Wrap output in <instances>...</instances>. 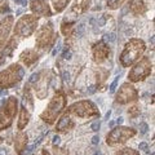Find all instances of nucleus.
<instances>
[{
    "label": "nucleus",
    "mask_w": 155,
    "mask_h": 155,
    "mask_svg": "<svg viewBox=\"0 0 155 155\" xmlns=\"http://www.w3.org/2000/svg\"><path fill=\"white\" fill-rule=\"evenodd\" d=\"M23 69L19 65H11L7 70L0 72V88H9L22 79Z\"/></svg>",
    "instance_id": "7ed1b4c3"
},
{
    "label": "nucleus",
    "mask_w": 155,
    "mask_h": 155,
    "mask_svg": "<svg viewBox=\"0 0 155 155\" xmlns=\"http://www.w3.org/2000/svg\"><path fill=\"white\" fill-rule=\"evenodd\" d=\"M140 128H141V133L142 134H145V133H146L147 132V124L146 123H141V127H140Z\"/></svg>",
    "instance_id": "c756f323"
},
{
    "label": "nucleus",
    "mask_w": 155,
    "mask_h": 155,
    "mask_svg": "<svg viewBox=\"0 0 155 155\" xmlns=\"http://www.w3.org/2000/svg\"><path fill=\"white\" fill-rule=\"evenodd\" d=\"M36 23H38L36 18H34L32 16H25L18 21V23L16 25V28H14V32L21 38H27L35 30Z\"/></svg>",
    "instance_id": "6e6552de"
},
{
    "label": "nucleus",
    "mask_w": 155,
    "mask_h": 155,
    "mask_svg": "<svg viewBox=\"0 0 155 155\" xmlns=\"http://www.w3.org/2000/svg\"><path fill=\"white\" fill-rule=\"evenodd\" d=\"M69 114H75L81 118H87V116H92V115H100V111L97 110V107L91 102V101H80L76 102L72 106H70L69 109Z\"/></svg>",
    "instance_id": "0eeeda50"
},
{
    "label": "nucleus",
    "mask_w": 155,
    "mask_h": 155,
    "mask_svg": "<svg viewBox=\"0 0 155 155\" xmlns=\"http://www.w3.org/2000/svg\"><path fill=\"white\" fill-rule=\"evenodd\" d=\"M72 127H74V122H72V120L70 119L69 114H65V115L60 119V122L57 123L56 129L60 130V132H65V130H67V129H71Z\"/></svg>",
    "instance_id": "2eb2a0df"
},
{
    "label": "nucleus",
    "mask_w": 155,
    "mask_h": 155,
    "mask_svg": "<svg viewBox=\"0 0 155 155\" xmlns=\"http://www.w3.org/2000/svg\"><path fill=\"white\" fill-rule=\"evenodd\" d=\"M84 30H85V25H84V23H80V25L78 26V30H76V36H81V35H83Z\"/></svg>",
    "instance_id": "393cba45"
},
{
    "label": "nucleus",
    "mask_w": 155,
    "mask_h": 155,
    "mask_svg": "<svg viewBox=\"0 0 155 155\" xmlns=\"http://www.w3.org/2000/svg\"><path fill=\"white\" fill-rule=\"evenodd\" d=\"M30 120V111H28L25 106L22 107L21 110V114H19V120H18V128L19 129H23L26 127V124L28 123Z\"/></svg>",
    "instance_id": "f3484780"
},
{
    "label": "nucleus",
    "mask_w": 155,
    "mask_h": 155,
    "mask_svg": "<svg viewBox=\"0 0 155 155\" xmlns=\"http://www.w3.org/2000/svg\"><path fill=\"white\" fill-rule=\"evenodd\" d=\"M26 145H27V134L19 132L16 136V141H14V147H16V151L21 155L22 151L25 150Z\"/></svg>",
    "instance_id": "dca6fc26"
},
{
    "label": "nucleus",
    "mask_w": 155,
    "mask_h": 155,
    "mask_svg": "<svg viewBox=\"0 0 155 155\" xmlns=\"http://www.w3.org/2000/svg\"><path fill=\"white\" fill-rule=\"evenodd\" d=\"M88 5H89V0H76L75 4L72 5L71 11L79 14V13H83L84 11H87Z\"/></svg>",
    "instance_id": "6ab92c4d"
},
{
    "label": "nucleus",
    "mask_w": 155,
    "mask_h": 155,
    "mask_svg": "<svg viewBox=\"0 0 155 155\" xmlns=\"http://www.w3.org/2000/svg\"><path fill=\"white\" fill-rule=\"evenodd\" d=\"M109 52H110L109 47L106 45L104 41L97 43V44L93 47V60L96 62H98V64H101V62H104L106 58H107Z\"/></svg>",
    "instance_id": "f8f14e48"
},
{
    "label": "nucleus",
    "mask_w": 155,
    "mask_h": 155,
    "mask_svg": "<svg viewBox=\"0 0 155 155\" xmlns=\"http://www.w3.org/2000/svg\"><path fill=\"white\" fill-rule=\"evenodd\" d=\"M134 134H136V130L132 129V128L116 127V128H114V129L107 134V137H106V142H107V145L123 143V142L127 141L128 138L133 137Z\"/></svg>",
    "instance_id": "39448f33"
},
{
    "label": "nucleus",
    "mask_w": 155,
    "mask_h": 155,
    "mask_svg": "<svg viewBox=\"0 0 155 155\" xmlns=\"http://www.w3.org/2000/svg\"><path fill=\"white\" fill-rule=\"evenodd\" d=\"M8 149L7 147H3V149H0V155H8Z\"/></svg>",
    "instance_id": "7c9ffc66"
},
{
    "label": "nucleus",
    "mask_w": 155,
    "mask_h": 155,
    "mask_svg": "<svg viewBox=\"0 0 155 155\" xmlns=\"http://www.w3.org/2000/svg\"><path fill=\"white\" fill-rule=\"evenodd\" d=\"M98 141H100L98 136H94V137L92 138V143H93V145H97V143H98Z\"/></svg>",
    "instance_id": "473e14b6"
},
{
    "label": "nucleus",
    "mask_w": 155,
    "mask_h": 155,
    "mask_svg": "<svg viewBox=\"0 0 155 155\" xmlns=\"http://www.w3.org/2000/svg\"><path fill=\"white\" fill-rule=\"evenodd\" d=\"M106 39L110 41V43H113V41H115L116 40V35H115V32H111V34H107L106 35Z\"/></svg>",
    "instance_id": "cd10ccee"
},
{
    "label": "nucleus",
    "mask_w": 155,
    "mask_h": 155,
    "mask_svg": "<svg viewBox=\"0 0 155 155\" xmlns=\"http://www.w3.org/2000/svg\"><path fill=\"white\" fill-rule=\"evenodd\" d=\"M116 123H118V124H122V123H123V118H119L118 120H116Z\"/></svg>",
    "instance_id": "58836bf2"
},
{
    "label": "nucleus",
    "mask_w": 155,
    "mask_h": 155,
    "mask_svg": "<svg viewBox=\"0 0 155 155\" xmlns=\"http://www.w3.org/2000/svg\"><path fill=\"white\" fill-rule=\"evenodd\" d=\"M2 142H3V138H2V137H0V143H2Z\"/></svg>",
    "instance_id": "79ce46f5"
},
{
    "label": "nucleus",
    "mask_w": 155,
    "mask_h": 155,
    "mask_svg": "<svg viewBox=\"0 0 155 155\" xmlns=\"http://www.w3.org/2000/svg\"><path fill=\"white\" fill-rule=\"evenodd\" d=\"M54 155H69V153L64 149H54Z\"/></svg>",
    "instance_id": "bb28decb"
},
{
    "label": "nucleus",
    "mask_w": 155,
    "mask_h": 155,
    "mask_svg": "<svg viewBox=\"0 0 155 155\" xmlns=\"http://www.w3.org/2000/svg\"><path fill=\"white\" fill-rule=\"evenodd\" d=\"M64 57L66 58V60H70V58H71V52L69 51V52H65L64 53Z\"/></svg>",
    "instance_id": "c9c22d12"
},
{
    "label": "nucleus",
    "mask_w": 155,
    "mask_h": 155,
    "mask_svg": "<svg viewBox=\"0 0 155 155\" xmlns=\"http://www.w3.org/2000/svg\"><path fill=\"white\" fill-rule=\"evenodd\" d=\"M118 81H119V76L116 78V79L113 81V84H111V87H110V92H111V93H114V92H115L116 85H118Z\"/></svg>",
    "instance_id": "a878e982"
},
{
    "label": "nucleus",
    "mask_w": 155,
    "mask_h": 155,
    "mask_svg": "<svg viewBox=\"0 0 155 155\" xmlns=\"http://www.w3.org/2000/svg\"><path fill=\"white\" fill-rule=\"evenodd\" d=\"M130 9H132V12L136 14V16L142 14L145 11H146L142 0H130Z\"/></svg>",
    "instance_id": "a211bd4d"
},
{
    "label": "nucleus",
    "mask_w": 155,
    "mask_h": 155,
    "mask_svg": "<svg viewBox=\"0 0 155 155\" xmlns=\"http://www.w3.org/2000/svg\"><path fill=\"white\" fill-rule=\"evenodd\" d=\"M100 127H101V123L94 122L93 124H92V130H93V132H97V130H100Z\"/></svg>",
    "instance_id": "c85d7f7f"
},
{
    "label": "nucleus",
    "mask_w": 155,
    "mask_h": 155,
    "mask_svg": "<svg viewBox=\"0 0 155 155\" xmlns=\"http://www.w3.org/2000/svg\"><path fill=\"white\" fill-rule=\"evenodd\" d=\"M146 149H147V143H145V142L140 143V150H146Z\"/></svg>",
    "instance_id": "f704fd0d"
},
{
    "label": "nucleus",
    "mask_w": 155,
    "mask_h": 155,
    "mask_svg": "<svg viewBox=\"0 0 155 155\" xmlns=\"http://www.w3.org/2000/svg\"><path fill=\"white\" fill-rule=\"evenodd\" d=\"M53 39V27L52 23H48V25H44L38 32L36 36V44L39 48H47V45L51 44Z\"/></svg>",
    "instance_id": "9d476101"
},
{
    "label": "nucleus",
    "mask_w": 155,
    "mask_h": 155,
    "mask_svg": "<svg viewBox=\"0 0 155 155\" xmlns=\"http://www.w3.org/2000/svg\"><path fill=\"white\" fill-rule=\"evenodd\" d=\"M114 124H115L114 122H110V123H109V125H110V127H114Z\"/></svg>",
    "instance_id": "ea45409f"
},
{
    "label": "nucleus",
    "mask_w": 155,
    "mask_h": 155,
    "mask_svg": "<svg viewBox=\"0 0 155 155\" xmlns=\"http://www.w3.org/2000/svg\"><path fill=\"white\" fill-rule=\"evenodd\" d=\"M14 44H16V41H14V39H12L11 43H9V45H8V48L5 49V52H4V57L8 56V54H11V52L14 49Z\"/></svg>",
    "instance_id": "5701e85b"
},
{
    "label": "nucleus",
    "mask_w": 155,
    "mask_h": 155,
    "mask_svg": "<svg viewBox=\"0 0 155 155\" xmlns=\"http://www.w3.org/2000/svg\"><path fill=\"white\" fill-rule=\"evenodd\" d=\"M13 22L12 17H7L5 19H3L2 23H0V45H3L5 43V39L9 34V30H11V25Z\"/></svg>",
    "instance_id": "ddd939ff"
},
{
    "label": "nucleus",
    "mask_w": 155,
    "mask_h": 155,
    "mask_svg": "<svg viewBox=\"0 0 155 155\" xmlns=\"http://www.w3.org/2000/svg\"><path fill=\"white\" fill-rule=\"evenodd\" d=\"M17 113V100L14 97H9L7 104L0 110V130L8 128L12 124V119Z\"/></svg>",
    "instance_id": "20e7f679"
},
{
    "label": "nucleus",
    "mask_w": 155,
    "mask_h": 155,
    "mask_svg": "<svg viewBox=\"0 0 155 155\" xmlns=\"http://www.w3.org/2000/svg\"><path fill=\"white\" fill-rule=\"evenodd\" d=\"M137 97H138L137 91L132 85L123 84L122 88L119 89L118 94H116V101L119 104H128V102H132V101H136Z\"/></svg>",
    "instance_id": "1a4fd4ad"
},
{
    "label": "nucleus",
    "mask_w": 155,
    "mask_h": 155,
    "mask_svg": "<svg viewBox=\"0 0 155 155\" xmlns=\"http://www.w3.org/2000/svg\"><path fill=\"white\" fill-rule=\"evenodd\" d=\"M27 0H16V3L17 4H26Z\"/></svg>",
    "instance_id": "e433bc0d"
},
{
    "label": "nucleus",
    "mask_w": 155,
    "mask_h": 155,
    "mask_svg": "<svg viewBox=\"0 0 155 155\" xmlns=\"http://www.w3.org/2000/svg\"><path fill=\"white\" fill-rule=\"evenodd\" d=\"M31 11L35 14H38V16H43V17L52 16L47 0H34L31 3Z\"/></svg>",
    "instance_id": "9b49d317"
},
{
    "label": "nucleus",
    "mask_w": 155,
    "mask_h": 155,
    "mask_svg": "<svg viewBox=\"0 0 155 155\" xmlns=\"http://www.w3.org/2000/svg\"><path fill=\"white\" fill-rule=\"evenodd\" d=\"M94 155H101V153H100V151H96V154H94Z\"/></svg>",
    "instance_id": "a19ab883"
},
{
    "label": "nucleus",
    "mask_w": 155,
    "mask_h": 155,
    "mask_svg": "<svg viewBox=\"0 0 155 155\" xmlns=\"http://www.w3.org/2000/svg\"><path fill=\"white\" fill-rule=\"evenodd\" d=\"M145 51V43L140 39H132L129 40L127 44H125V48L120 56V64H122L124 67H128L133 64V62L140 58V56Z\"/></svg>",
    "instance_id": "f257e3e1"
},
{
    "label": "nucleus",
    "mask_w": 155,
    "mask_h": 155,
    "mask_svg": "<svg viewBox=\"0 0 155 155\" xmlns=\"http://www.w3.org/2000/svg\"><path fill=\"white\" fill-rule=\"evenodd\" d=\"M116 155H140L136 150H133V149H123V150H120V151H118V154Z\"/></svg>",
    "instance_id": "4be33fe9"
},
{
    "label": "nucleus",
    "mask_w": 155,
    "mask_h": 155,
    "mask_svg": "<svg viewBox=\"0 0 155 155\" xmlns=\"http://www.w3.org/2000/svg\"><path fill=\"white\" fill-rule=\"evenodd\" d=\"M94 91H96L94 87H89V93H94Z\"/></svg>",
    "instance_id": "4c0bfd02"
},
{
    "label": "nucleus",
    "mask_w": 155,
    "mask_h": 155,
    "mask_svg": "<svg viewBox=\"0 0 155 155\" xmlns=\"http://www.w3.org/2000/svg\"><path fill=\"white\" fill-rule=\"evenodd\" d=\"M65 104H66L65 96L62 93H57L54 97H53V100L51 101V104L47 107V110L40 115L41 119L44 120V122H48L49 124H52L56 120L57 115L60 114L62 111V109L65 107Z\"/></svg>",
    "instance_id": "f03ea898"
},
{
    "label": "nucleus",
    "mask_w": 155,
    "mask_h": 155,
    "mask_svg": "<svg viewBox=\"0 0 155 155\" xmlns=\"http://www.w3.org/2000/svg\"><path fill=\"white\" fill-rule=\"evenodd\" d=\"M150 72H151V64H150L149 58L145 57L129 71L128 78H129V80H132V81H140V80L145 79L146 76H149Z\"/></svg>",
    "instance_id": "423d86ee"
},
{
    "label": "nucleus",
    "mask_w": 155,
    "mask_h": 155,
    "mask_svg": "<svg viewBox=\"0 0 155 155\" xmlns=\"http://www.w3.org/2000/svg\"><path fill=\"white\" fill-rule=\"evenodd\" d=\"M128 114L132 116V118H136V116L140 114V109L137 107V106H133V107H130V109L128 110Z\"/></svg>",
    "instance_id": "b1692460"
},
{
    "label": "nucleus",
    "mask_w": 155,
    "mask_h": 155,
    "mask_svg": "<svg viewBox=\"0 0 155 155\" xmlns=\"http://www.w3.org/2000/svg\"><path fill=\"white\" fill-rule=\"evenodd\" d=\"M105 22H106L105 17H101V18L98 19V26H104V25H105Z\"/></svg>",
    "instance_id": "2f4dec72"
},
{
    "label": "nucleus",
    "mask_w": 155,
    "mask_h": 155,
    "mask_svg": "<svg viewBox=\"0 0 155 155\" xmlns=\"http://www.w3.org/2000/svg\"><path fill=\"white\" fill-rule=\"evenodd\" d=\"M60 143V137H58V136H56V137H53V145H58Z\"/></svg>",
    "instance_id": "72a5a7b5"
},
{
    "label": "nucleus",
    "mask_w": 155,
    "mask_h": 155,
    "mask_svg": "<svg viewBox=\"0 0 155 155\" xmlns=\"http://www.w3.org/2000/svg\"><path fill=\"white\" fill-rule=\"evenodd\" d=\"M69 2L70 0H53V7H54L57 12H62L69 4Z\"/></svg>",
    "instance_id": "aec40b11"
},
{
    "label": "nucleus",
    "mask_w": 155,
    "mask_h": 155,
    "mask_svg": "<svg viewBox=\"0 0 155 155\" xmlns=\"http://www.w3.org/2000/svg\"><path fill=\"white\" fill-rule=\"evenodd\" d=\"M19 58H21V61L26 66H31L34 62L38 61V53L35 51H32V49H26L25 52L21 53Z\"/></svg>",
    "instance_id": "4468645a"
},
{
    "label": "nucleus",
    "mask_w": 155,
    "mask_h": 155,
    "mask_svg": "<svg viewBox=\"0 0 155 155\" xmlns=\"http://www.w3.org/2000/svg\"><path fill=\"white\" fill-rule=\"evenodd\" d=\"M125 2V0H107V7L110 9H116L119 8L122 4Z\"/></svg>",
    "instance_id": "412c9836"
}]
</instances>
